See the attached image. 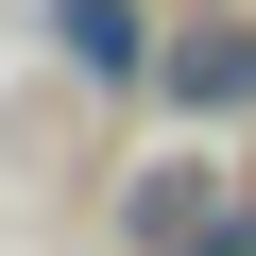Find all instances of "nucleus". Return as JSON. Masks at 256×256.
I'll return each mask as SVG.
<instances>
[{
	"label": "nucleus",
	"mask_w": 256,
	"mask_h": 256,
	"mask_svg": "<svg viewBox=\"0 0 256 256\" xmlns=\"http://www.w3.org/2000/svg\"><path fill=\"white\" fill-rule=\"evenodd\" d=\"M52 34H68V68H102V86L154 68V18H137V0H52Z\"/></svg>",
	"instance_id": "nucleus-2"
},
{
	"label": "nucleus",
	"mask_w": 256,
	"mask_h": 256,
	"mask_svg": "<svg viewBox=\"0 0 256 256\" xmlns=\"http://www.w3.org/2000/svg\"><path fill=\"white\" fill-rule=\"evenodd\" d=\"M154 86H171L188 120H239V102H256V34H239V18H205L188 52H154Z\"/></svg>",
	"instance_id": "nucleus-1"
},
{
	"label": "nucleus",
	"mask_w": 256,
	"mask_h": 256,
	"mask_svg": "<svg viewBox=\"0 0 256 256\" xmlns=\"http://www.w3.org/2000/svg\"><path fill=\"white\" fill-rule=\"evenodd\" d=\"M222 239H256V205H239V222H222Z\"/></svg>",
	"instance_id": "nucleus-3"
}]
</instances>
